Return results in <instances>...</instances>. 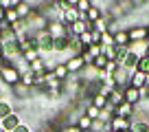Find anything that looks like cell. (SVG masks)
I'll return each mask as SVG.
<instances>
[{
  "label": "cell",
  "mask_w": 149,
  "mask_h": 132,
  "mask_svg": "<svg viewBox=\"0 0 149 132\" xmlns=\"http://www.w3.org/2000/svg\"><path fill=\"white\" fill-rule=\"evenodd\" d=\"M0 81H2L5 86H11V88H13V86H18L20 81H22L20 68H18L15 64H7L5 68L0 71Z\"/></svg>",
  "instance_id": "6da1fadb"
},
{
  "label": "cell",
  "mask_w": 149,
  "mask_h": 132,
  "mask_svg": "<svg viewBox=\"0 0 149 132\" xmlns=\"http://www.w3.org/2000/svg\"><path fill=\"white\" fill-rule=\"evenodd\" d=\"M46 33L51 35L53 40H66V38H68V27H66L61 20H51Z\"/></svg>",
  "instance_id": "7a4b0ae2"
},
{
  "label": "cell",
  "mask_w": 149,
  "mask_h": 132,
  "mask_svg": "<svg viewBox=\"0 0 149 132\" xmlns=\"http://www.w3.org/2000/svg\"><path fill=\"white\" fill-rule=\"evenodd\" d=\"M64 64H66V68H68V73H70V75H79V73L86 68V64H84V60H81V55L66 57V60H64Z\"/></svg>",
  "instance_id": "3957f363"
},
{
  "label": "cell",
  "mask_w": 149,
  "mask_h": 132,
  "mask_svg": "<svg viewBox=\"0 0 149 132\" xmlns=\"http://www.w3.org/2000/svg\"><path fill=\"white\" fill-rule=\"evenodd\" d=\"M130 86H132V88H136V90H143V88H147V86H149V79H147V75H145V73L132 71V75H130Z\"/></svg>",
  "instance_id": "277c9868"
},
{
  "label": "cell",
  "mask_w": 149,
  "mask_h": 132,
  "mask_svg": "<svg viewBox=\"0 0 149 132\" xmlns=\"http://www.w3.org/2000/svg\"><path fill=\"white\" fill-rule=\"evenodd\" d=\"M127 35H130V42H145L147 40V27L145 24H136V27L127 29Z\"/></svg>",
  "instance_id": "5b68a950"
},
{
  "label": "cell",
  "mask_w": 149,
  "mask_h": 132,
  "mask_svg": "<svg viewBox=\"0 0 149 132\" xmlns=\"http://www.w3.org/2000/svg\"><path fill=\"white\" fill-rule=\"evenodd\" d=\"M20 123H22V119H20V114H18V112H13V114H9V117H7V119H2V121H0V128H2V130H5V132H13L15 128L20 126Z\"/></svg>",
  "instance_id": "8992f818"
},
{
  "label": "cell",
  "mask_w": 149,
  "mask_h": 132,
  "mask_svg": "<svg viewBox=\"0 0 149 132\" xmlns=\"http://www.w3.org/2000/svg\"><path fill=\"white\" fill-rule=\"evenodd\" d=\"M136 114V108L132 104H127V101H123L121 106H116L114 108V117H121V119H132Z\"/></svg>",
  "instance_id": "52a82bcc"
},
{
  "label": "cell",
  "mask_w": 149,
  "mask_h": 132,
  "mask_svg": "<svg viewBox=\"0 0 149 132\" xmlns=\"http://www.w3.org/2000/svg\"><path fill=\"white\" fill-rule=\"evenodd\" d=\"M138 60L140 57L138 55H134V53L130 51V48H127V53H125V57H123L121 62H118V66H123V68H127V71H136V64H138Z\"/></svg>",
  "instance_id": "ba28073f"
},
{
  "label": "cell",
  "mask_w": 149,
  "mask_h": 132,
  "mask_svg": "<svg viewBox=\"0 0 149 132\" xmlns=\"http://www.w3.org/2000/svg\"><path fill=\"white\" fill-rule=\"evenodd\" d=\"M132 123H134L132 119H121V117H114V119L110 121V128H112L114 132H125V130H132Z\"/></svg>",
  "instance_id": "9c48e42d"
},
{
  "label": "cell",
  "mask_w": 149,
  "mask_h": 132,
  "mask_svg": "<svg viewBox=\"0 0 149 132\" xmlns=\"http://www.w3.org/2000/svg\"><path fill=\"white\" fill-rule=\"evenodd\" d=\"M84 18H86V22H88V24H94L97 20L103 18V9H101L99 5H94V2H92V7H90V9L84 13Z\"/></svg>",
  "instance_id": "30bf717a"
},
{
  "label": "cell",
  "mask_w": 149,
  "mask_h": 132,
  "mask_svg": "<svg viewBox=\"0 0 149 132\" xmlns=\"http://www.w3.org/2000/svg\"><path fill=\"white\" fill-rule=\"evenodd\" d=\"M112 35H114V46H118V48L130 46V35H127L125 29H118V31H114Z\"/></svg>",
  "instance_id": "8fae6325"
},
{
  "label": "cell",
  "mask_w": 149,
  "mask_h": 132,
  "mask_svg": "<svg viewBox=\"0 0 149 132\" xmlns=\"http://www.w3.org/2000/svg\"><path fill=\"white\" fill-rule=\"evenodd\" d=\"M107 101H110V106H114V108H116V106H121L123 101H125V88H114L110 93V97H107Z\"/></svg>",
  "instance_id": "7c38bea8"
},
{
  "label": "cell",
  "mask_w": 149,
  "mask_h": 132,
  "mask_svg": "<svg viewBox=\"0 0 149 132\" xmlns=\"http://www.w3.org/2000/svg\"><path fill=\"white\" fill-rule=\"evenodd\" d=\"M125 101H127V104H132V106L136 108V106L143 101V99H140V90H136V88H132V86H127V88H125Z\"/></svg>",
  "instance_id": "4fadbf2b"
},
{
  "label": "cell",
  "mask_w": 149,
  "mask_h": 132,
  "mask_svg": "<svg viewBox=\"0 0 149 132\" xmlns=\"http://www.w3.org/2000/svg\"><path fill=\"white\" fill-rule=\"evenodd\" d=\"M15 11H18L20 20H29V18H31V13H33L35 9H33V2H18Z\"/></svg>",
  "instance_id": "5bb4252c"
},
{
  "label": "cell",
  "mask_w": 149,
  "mask_h": 132,
  "mask_svg": "<svg viewBox=\"0 0 149 132\" xmlns=\"http://www.w3.org/2000/svg\"><path fill=\"white\" fill-rule=\"evenodd\" d=\"M51 73H53V75H55L59 81H66V79L70 77V73H68V68H66V64H64V62H57V64H55V68H53Z\"/></svg>",
  "instance_id": "9a60e30c"
},
{
  "label": "cell",
  "mask_w": 149,
  "mask_h": 132,
  "mask_svg": "<svg viewBox=\"0 0 149 132\" xmlns=\"http://www.w3.org/2000/svg\"><path fill=\"white\" fill-rule=\"evenodd\" d=\"M77 128H79L81 132H90L92 130V119L86 117V114H81V117L77 119Z\"/></svg>",
  "instance_id": "2e32d148"
},
{
  "label": "cell",
  "mask_w": 149,
  "mask_h": 132,
  "mask_svg": "<svg viewBox=\"0 0 149 132\" xmlns=\"http://www.w3.org/2000/svg\"><path fill=\"white\" fill-rule=\"evenodd\" d=\"M40 57H42L40 48H29V51H24V53H22V60H24V62H29V64H31V62H35V60H40Z\"/></svg>",
  "instance_id": "e0dca14e"
},
{
  "label": "cell",
  "mask_w": 149,
  "mask_h": 132,
  "mask_svg": "<svg viewBox=\"0 0 149 132\" xmlns=\"http://www.w3.org/2000/svg\"><path fill=\"white\" fill-rule=\"evenodd\" d=\"M13 112H15V110L11 108V104H9V101L0 99V121H2V119H7L9 114H13Z\"/></svg>",
  "instance_id": "ac0fdd59"
},
{
  "label": "cell",
  "mask_w": 149,
  "mask_h": 132,
  "mask_svg": "<svg viewBox=\"0 0 149 132\" xmlns=\"http://www.w3.org/2000/svg\"><path fill=\"white\" fill-rule=\"evenodd\" d=\"M5 22L9 24V27L18 24V22H20V15H18V11H15V9H9V11H5Z\"/></svg>",
  "instance_id": "d6986e66"
},
{
  "label": "cell",
  "mask_w": 149,
  "mask_h": 132,
  "mask_svg": "<svg viewBox=\"0 0 149 132\" xmlns=\"http://www.w3.org/2000/svg\"><path fill=\"white\" fill-rule=\"evenodd\" d=\"M90 104H92L94 108L103 110V108H105L107 104H110V101H107V97H105V95H94V97H92V101H90Z\"/></svg>",
  "instance_id": "ffe728a7"
},
{
  "label": "cell",
  "mask_w": 149,
  "mask_h": 132,
  "mask_svg": "<svg viewBox=\"0 0 149 132\" xmlns=\"http://www.w3.org/2000/svg\"><path fill=\"white\" fill-rule=\"evenodd\" d=\"M33 84H35V75H33L31 71H24V75H22V86L33 88Z\"/></svg>",
  "instance_id": "44dd1931"
},
{
  "label": "cell",
  "mask_w": 149,
  "mask_h": 132,
  "mask_svg": "<svg viewBox=\"0 0 149 132\" xmlns=\"http://www.w3.org/2000/svg\"><path fill=\"white\" fill-rule=\"evenodd\" d=\"M136 71L145 73V75L149 73V57H147V55H145V57H140V60H138V64H136Z\"/></svg>",
  "instance_id": "7402d4cb"
},
{
  "label": "cell",
  "mask_w": 149,
  "mask_h": 132,
  "mask_svg": "<svg viewBox=\"0 0 149 132\" xmlns=\"http://www.w3.org/2000/svg\"><path fill=\"white\" fill-rule=\"evenodd\" d=\"M147 128H149V121H134L132 123V132H147Z\"/></svg>",
  "instance_id": "603a6c76"
},
{
  "label": "cell",
  "mask_w": 149,
  "mask_h": 132,
  "mask_svg": "<svg viewBox=\"0 0 149 132\" xmlns=\"http://www.w3.org/2000/svg\"><path fill=\"white\" fill-rule=\"evenodd\" d=\"M79 42H81V46H84V48L92 46V31H86L84 35H79Z\"/></svg>",
  "instance_id": "cb8c5ba5"
},
{
  "label": "cell",
  "mask_w": 149,
  "mask_h": 132,
  "mask_svg": "<svg viewBox=\"0 0 149 132\" xmlns=\"http://www.w3.org/2000/svg\"><path fill=\"white\" fill-rule=\"evenodd\" d=\"M101 46L103 48L114 46V35H112V33H103V35H101Z\"/></svg>",
  "instance_id": "d4e9b609"
},
{
  "label": "cell",
  "mask_w": 149,
  "mask_h": 132,
  "mask_svg": "<svg viewBox=\"0 0 149 132\" xmlns=\"http://www.w3.org/2000/svg\"><path fill=\"white\" fill-rule=\"evenodd\" d=\"M88 53L92 55V60H97V57L103 55V46L101 44H92V46H88Z\"/></svg>",
  "instance_id": "484cf974"
},
{
  "label": "cell",
  "mask_w": 149,
  "mask_h": 132,
  "mask_svg": "<svg viewBox=\"0 0 149 132\" xmlns=\"http://www.w3.org/2000/svg\"><path fill=\"white\" fill-rule=\"evenodd\" d=\"M92 66H94V68H97V71H99V73H101V71H105V66H107V60H105V55H101V57H97V60H94V62H92Z\"/></svg>",
  "instance_id": "4316f807"
},
{
  "label": "cell",
  "mask_w": 149,
  "mask_h": 132,
  "mask_svg": "<svg viewBox=\"0 0 149 132\" xmlns=\"http://www.w3.org/2000/svg\"><path fill=\"white\" fill-rule=\"evenodd\" d=\"M90 7H92V2H90V0H77V11H79V13H86Z\"/></svg>",
  "instance_id": "83f0119b"
},
{
  "label": "cell",
  "mask_w": 149,
  "mask_h": 132,
  "mask_svg": "<svg viewBox=\"0 0 149 132\" xmlns=\"http://www.w3.org/2000/svg\"><path fill=\"white\" fill-rule=\"evenodd\" d=\"M116 71H118V62H107V66H105V71H103V73H107V75H114Z\"/></svg>",
  "instance_id": "f1b7e54d"
},
{
  "label": "cell",
  "mask_w": 149,
  "mask_h": 132,
  "mask_svg": "<svg viewBox=\"0 0 149 132\" xmlns=\"http://www.w3.org/2000/svg\"><path fill=\"white\" fill-rule=\"evenodd\" d=\"M13 132H33V130H31V128H29V126H26V123H20V126H18V128H15V130H13Z\"/></svg>",
  "instance_id": "f546056e"
},
{
  "label": "cell",
  "mask_w": 149,
  "mask_h": 132,
  "mask_svg": "<svg viewBox=\"0 0 149 132\" xmlns=\"http://www.w3.org/2000/svg\"><path fill=\"white\" fill-rule=\"evenodd\" d=\"M64 132H81V130H79L77 126H66V128H64Z\"/></svg>",
  "instance_id": "4dcf8cb0"
},
{
  "label": "cell",
  "mask_w": 149,
  "mask_h": 132,
  "mask_svg": "<svg viewBox=\"0 0 149 132\" xmlns=\"http://www.w3.org/2000/svg\"><path fill=\"white\" fill-rule=\"evenodd\" d=\"M7 64H11V62L9 60H7V57H0V71H2V68H5V66Z\"/></svg>",
  "instance_id": "1f68e13d"
},
{
  "label": "cell",
  "mask_w": 149,
  "mask_h": 132,
  "mask_svg": "<svg viewBox=\"0 0 149 132\" xmlns=\"http://www.w3.org/2000/svg\"><path fill=\"white\" fill-rule=\"evenodd\" d=\"M5 22V9H0V24Z\"/></svg>",
  "instance_id": "d6a6232c"
},
{
  "label": "cell",
  "mask_w": 149,
  "mask_h": 132,
  "mask_svg": "<svg viewBox=\"0 0 149 132\" xmlns=\"http://www.w3.org/2000/svg\"><path fill=\"white\" fill-rule=\"evenodd\" d=\"M145 27H147V40H149V22H145Z\"/></svg>",
  "instance_id": "836d02e7"
},
{
  "label": "cell",
  "mask_w": 149,
  "mask_h": 132,
  "mask_svg": "<svg viewBox=\"0 0 149 132\" xmlns=\"http://www.w3.org/2000/svg\"><path fill=\"white\" fill-rule=\"evenodd\" d=\"M0 57H5V51H2V46H0Z\"/></svg>",
  "instance_id": "e575fe53"
},
{
  "label": "cell",
  "mask_w": 149,
  "mask_h": 132,
  "mask_svg": "<svg viewBox=\"0 0 149 132\" xmlns=\"http://www.w3.org/2000/svg\"><path fill=\"white\" fill-rule=\"evenodd\" d=\"M105 132H114V130H112V128H107V130H105Z\"/></svg>",
  "instance_id": "d590c367"
},
{
  "label": "cell",
  "mask_w": 149,
  "mask_h": 132,
  "mask_svg": "<svg viewBox=\"0 0 149 132\" xmlns=\"http://www.w3.org/2000/svg\"><path fill=\"white\" fill-rule=\"evenodd\" d=\"M147 99H149V86H147Z\"/></svg>",
  "instance_id": "8d00e7d4"
},
{
  "label": "cell",
  "mask_w": 149,
  "mask_h": 132,
  "mask_svg": "<svg viewBox=\"0 0 149 132\" xmlns=\"http://www.w3.org/2000/svg\"><path fill=\"white\" fill-rule=\"evenodd\" d=\"M147 57H149V46H147Z\"/></svg>",
  "instance_id": "74e56055"
},
{
  "label": "cell",
  "mask_w": 149,
  "mask_h": 132,
  "mask_svg": "<svg viewBox=\"0 0 149 132\" xmlns=\"http://www.w3.org/2000/svg\"><path fill=\"white\" fill-rule=\"evenodd\" d=\"M125 132H132V130H125Z\"/></svg>",
  "instance_id": "f35d334b"
},
{
  "label": "cell",
  "mask_w": 149,
  "mask_h": 132,
  "mask_svg": "<svg viewBox=\"0 0 149 132\" xmlns=\"http://www.w3.org/2000/svg\"><path fill=\"white\" fill-rule=\"evenodd\" d=\"M147 132H149V128H147Z\"/></svg>",
  "instance_id": "ab89813d"
}]
</instances>
